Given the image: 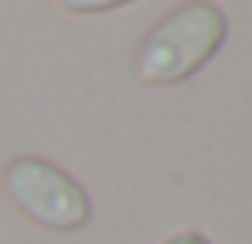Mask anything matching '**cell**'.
I'll use <instances>...</instances> for the list:
<instances>
[{
  "label": "cell",
  "mask_w": 252,
  "mask_h": 244,
  "mask_svg": "<svg viewBox=\"0 0 252 244\" xmlns=\"http://www.w3.org/2000/svg\"><path fill=\"white\" fill-rule=\"evenodd\" d=\"M224 31H228V20L209 0L173 8L138 47V79L158 87L189 79L213 59V51L224 43Z\"/></svg>",
  "instance_id": "1"
},
{
  "label": "cell",
  "mask_w": 252,
  "mask_h": 244,
  "mask_svg": "<svg viewBox=\"0 0 252 244\" xmlns=\"http://www.w3.org/2000/svg\"><path fill=\"white\" fill-rule=\"evenodd\" d=\"M4 189L20 213L55 232H71L91 216V197L83 193V185L43 157H16L4 169Z\"/></svg>",
  "instance_id": "2"
},
{
  "label": "cell",
  "mask_w": 252,
  "mask_h": 244,
  "mask_svg": "<svg viewBox=\"0 0 252 244\" xmlns=\"http://www.w3.org/2000/svg\"><path fill=\"white\" fill-rule=\"evenodd\" d=\"M55 4L67 8V12L91 16V12H110V8H122V4H134V0H55Z\"/></svg>",
  "instance_id": "3"
},
{
  "label": "cell",
  "mask_w": 252,
  "mask_h": 244,
  "mask_svg": "<svg viewBox=\"0 0 252 244\" xmlns=\"http://www.w3.org/2000/svg\"><path fill=\"white\" fill-rule=\"evenodd\" d=\"M165 244H209L201 232H177V236H169Z\"/></svg>",
  "instance_id": "4"
}]
</instances>
